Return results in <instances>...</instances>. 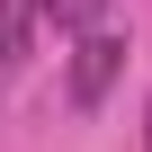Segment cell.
I'll return each mask as SVG.
<instances>
[{
	"label": "cell",
	"mask_w": 152,
	"mask_h": 152,
	"mask_svg": "<svg viewBox=\"0 0 152 152\" xmlns=\"http://www.w3.org/2000/svg\"><path fill=\"white\" fill-rule=\"evenodd\" d=\"M116 72H125V36L90 27V36H81V54H72V107H99V99L116 90Z\"/></svg>",
	"instance_id": "obj_1"
},
{
	"label": "cell",
	"mask_w": 152,
	"mask_h": 152,
	"mask_svg": "<svg viewBox=\"0 0 152 152\" xmlns=\"http://www.w3.org/2000/svg\"><path fill=\"white\" fill-rule=\"evenodd\" d=\"M36 18H45V0H0V72H18V63H27Z\"/></svg>",
	"instance_id": "obj_2"
},
{
	"label": "cell",
	"mask_w": 152,
	"mask_h": 152,
	"mask_svg": "<svg viewBox=\"0 0 152 152\" xmlns=\"http://www.w3.org/2000/svg\"><path fill=\"white\" fill-rule=\"evenodd\" d=\"M45 18H54L63 36H90V27L107 18V0H45Z\"/></svg>",
	"instance_id": "obj_3"
},
{
	"label": "cell",
	"mask_w": 152,
	"mask_h": 152,
	"mask_svg": "<svg viewBox=\"0 0 152 152\" xmlns=\"http://www.w3.org/2000/svg\"><path fill=\"white\" fill-rule=\"evenodd\" d=\"M143 152H152V107H143Z\"/></svg>",
	"instance_id": "obj_4"
}]
</instances>
